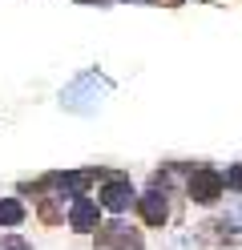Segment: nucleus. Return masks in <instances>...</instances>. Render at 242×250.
Returning a JSON list of instances; mask_svg holds the SVG:
<instances>
[{
	"instance_id": "8",
	"label": "nucleus",
	"mask_w": 242,
	"mask_h": 250,
	"mask_svg": "<svg viewBox=\"0 0 242 250\" xmlns=\"http://www.w3.org/2000/svg\"><path fill=\"white\" fill-rule=\"evenodd\" d=\"M37 218H41L44 226L65 222V198H61V194H53V190H44V194L37 198Z\"/></svg>"
},
{
	"instance_id": "7",
	"label": "nucleus",
	"mask_w": 242,
	"mask_h": 250,
	"mask_svg": "<svg viewBox=\"0 0 242 250\" xmlns=\"http://www.w3.org/2000/svg\"><path fill=\"white\" fill-rule=\"evenodd\" d=\"M101 202H93V198H73V206H69V230L77 234H97V226H101Z\"/></svg>"
},
{
	"instance_id": "9",
	"label": "nucleus",
	"mask_w": 242,
	"mask_h": 250,
	"mask_svg": "<svg viewBox=\"0 0 242 250\" xmlns=\"http://www.w3.org/2000/svg\"><path fill=\"white\" fill-rule=\"evenodd\" d=\"M24 218H28V210L21 198H0V226H21Z\"/></svg>"
},
{
	"instance_id": "1",
	"label": "nucleus",
	"mask_w": 242,
	"mask_h": 250,
	"mask_svg": "<svg viewBox=\"0 0 242 250\" xmlns=\"http://www.w3.org/2000/svg\"><path fill=\"white\" fill-rule=\"evenodd\" d=\"M109 89H113L109 77H101L97 69H89V73H81L73 85H65V89H61V105H65V109H73V113H93L97 101H101Z\"/></svg>"
},
{
	"instance_id": "6",
	"label": "nucleus",
	"mask_w": 242,
	"mask_h": 250,
	"mask_svg": "<svg viewBox=\"0 0 242 250\" xmlns=\"http://www.w3.org/2000/svg\"><path fill=\"white\" fill-rule=\"evenodd\" d=\"M137 214L145 226H166L170 222V194L161 186H150L141 198H137Z\"/></svg>"
},
{
	"instance_id": "5",
	"label": "nucleus",
	"mask_w": 242,
	"mask_h": 250,
	"mask_svg": "<svg viewBox=\"0 0 242 250\" xmlns=\"http://www.w3.org/2000/svg\"><path fill=\"white\" fill-rule=\"evenodd\" d=\"M101 206L109 214H125L129 206H137V190H133V182H129V174H105L101 178Z\"/></svg>"
},
{
	"instance_id": "2",
	"label": "nucleus",
	"mask_w": 242,
	"mask_h": 250,
	"mask_svg": "<svg viewBox=\"0 0 242 250\" xmlns=\"http://www.w3.org/2000/svg\"><path fill=\"white\" fill-rule=\"evenodd\" d=\"M242 238V230L230 222V218H210L194 230V246L198 250H234Z\"/></svg>"
},
{
	"instance_id": "10",
	"label": "nucleus",
	"mask_w": 242,
	"mask_h": 250,
	"mask_svg": "<svg viewBox=\"0 0 242 250\" xmlns=\"http://www.w3.org/2000/svg\"><path fill=\"white\" fill-rule=\"evenodd\" d=\"M226 190H234V194H242V162L226 169Z\"/></svg>"
},
{
	"instance_id": "11",
	"label": "nucleus",
	"mask_w": 242,
	"mask_h": 250,
	"mask_svg": "<svg viewBox=\"0 0 242 250\" xmlns=\"http://www.w3.org/2000/svg\"><path fill=\"white\" fill-rule=\"evenodd\" d=\"M0 250H32L21 234H0Z\"/></svg>"
},
{
	"instance_id": "12",
	"label": "nucleus",
	"mask_w": 242,
	"mask_h": 250,
	"mask_svg": "<svg viewBox=\"0 0 242 250\" xmlns=\"http://www.w3.org/2000/svg\"><path fill=\"white\" fill-rule=\"evenodd\" d=\"M226 218H230V222H234V226L242 230V206H234V210H230V214H226Z\"/></svg>"
},
{
	"instance_id": "4",
	"label": "nucleus",
	"mask_w": 242,
	"mask_h": 250,
	"mask_svg": "<svg viewBox=\"0 0 242 250\" xmlns=\"http://www.w3.org/2000/svg\"><path fill=\"white\" fill-rule=\"evenodd\" d=\"M226 190V174H218L214 166H198L194 174L186 178V194L190 202H198V206H214Z\"/></svg>"
},
{
	"instance_id": "3",
	"label": "nucleus",
	"mask_w": 242,
	"mask_h": 250,
	"mask_svg": "<svg viewBox=\"0 0 242 250\" xmlns=\"http://www.w3.org/2000/svg\"><path fill=\"white\" fill-rule=\"evenodd\" d=\"M93 250H145V238H141V230H133L129 222H121V218H113V222L97 226Z\"/></svg>"
}]
</instances>
